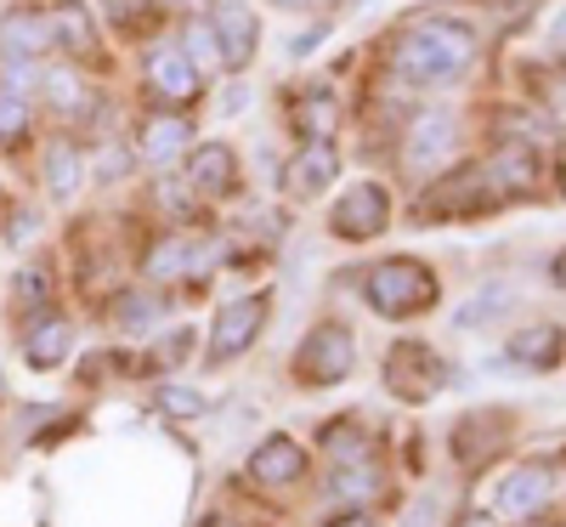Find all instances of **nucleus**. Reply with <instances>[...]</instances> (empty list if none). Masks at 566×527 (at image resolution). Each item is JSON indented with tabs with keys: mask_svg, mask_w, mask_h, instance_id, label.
<instances>
[{
	"mask_svg": "<svg viewBox=\"0 0 566 527\" xmlns=\"http://www.w3.org/2000/svg\"><path fill=\"white\" fill-rule=\"evenodd\" d=\"M187 45H193V58L221 63V58H216V34H210V23H193V29H187Z\"/></svg>",
	"mask_w": 566,
	"mask_h": 527,
	"instance_id": "nucleus-32",
	"label": "nucleus"
},
{
	"mask_svg": "<svg viewBox=\"0 0 566 527\" xmlns=\"http://www.w3.org/2000/svg\"><path fill=\"white\" fill-rule=\"evenodd\" d=\"M453 527H499V516H482V510H464Z\"/></svg>",
	"mask_w": 566,
	"mask_h": 527,
	"instance_id": "nucleus-33",
	"label": "nucleus"
},
{
	"mask_svg": "<svg viewBox=\"0 0 566 527\" xmlns=\"http://www.w3.org/2000/svg\"><path fill=\"white\" fill-rule=\"evenodd\" d=\"M560 329L555 323H527V329H515V341H510V363H522V369H555L560 363Z\"/></svg>",
	"mask_w": 566,
	"mask_h": 527,
	"instance_id": "nucleus-16",
	"label": "nucleus"
},
{
	"mask_svg": "<svg viewBox=\"0 0 566 527\" xmlns=\"http://www.w3.org/2000/svg\"><path fill=\"white\" fill-rule=\"evenodd\" d=\"M277 7H290V12H317V7H335V0H277Z\"/></svg>",
	"mask_w": 566,
	"mask_h": 527,
	"instance_id": "nucleus-34",
	"label": "nucleus"
},
{
	"mask_svg": "<svg viewBox=\"0 0 566 527\" xmlns=\"http://www.w3.org/2000/svg\"><path fill=\"white\" fill-rule=\"evenodd\" d=\"M470 58H476V29L459 23V18H424L397 40L391 69L408 85H442V80L464 74Z\"/></svg>",
	"mask_w": 566,
	"mask_h": 527,
	"instance_id": "nucleus-1",
	"label": "nucleus"
},
{
	"mask_svg": "<svg viewBox=\"0 0 566 527\" xmlns=\"http://www.w3.org/2000/svg\"><path fill=\"white\" fill-rule=\"evenodd\" d=\"M328 182H340V148L328 136H317V142H306V148L295 154V165H290V187L301 199H312V194H323Z\"/></svg>",
	"mask_w": 566,
	"mask_h": 527,
	"instance_id": "nucleus-12",
	"label": "nucleus"
},
{
	"mask_svg": "<svg viewBox=\"0 0 566 527\" xmlns=\"http://www.w3.org/2000/svg\"><path fill=\"white\" fill-rule=\"evenodd\" d=\"M159 409L170 420H193V414H205V397L187 392V386H159Z\"/></svg>",
	"mask_w": 566,
	"mask_h": 527,
	"instance_id": "nucleus-28",
	"label": "nucleus"
},
{
	"mask_svg": "<svg viewBox=\"0 0 566 527\" xmlns=\"http://www.w3.org/2000/svg\"><path fill=\"white\" fill-rule=\"evenodd\" d=\"M488 176L504 187V194H527L533 176H538V159H533V148H522V142H504L499 159L488 165Z\"/></svg>",
	"mask_w": 566,
	"mask_h": 527,
	"instance_id": "nucleus-19",
	"label": "nucleus"
},
{
	"mask_svg": "<svg viewBox=\"0 0 566 527\" xmlns=\"http://www.w3.org/2000/svg\"><path fill=\"white\" fill-rule=\"evenodd\" d=\"M549 40H555V45H566V7L555 12V23H549Z\"/></svg>",
	"mask_w": 566,
	"mask_h": 527,
	"instance_id": "nucleus-35",
	"label": "nucleus"
},
{
	"mask_svg": "<svg viewBox=\"0 0 566 527\" xmlns=\"http://www.w3.org/2000/svg\"><path fill=\"white\" fill-rule=\"evenodd\" d=\"M210 34H216V58L227 69H244L255 58V40H261L250 0H210Z\"/></svg>",
	"mask_w": 566,
	"mask_h": 527,
	"instance_id": "nucleus-8",
	"label": "nucleus"
},
{
	"mask_svg": "<svg viewBox=\"0 0 566 527\" xmlns=\"http://www.w3.org/2000/svg\"><path fill=\"white\" fill-rule=\"evenodd\" d=\"M114 318H119V329L142 334V329H154V323H159V307H154L148 296H136V290H130V296L114 301Z\"/></svg>",
	"mask_w": 566,
	"mask_h": 527,
	"instance_id": "nucleus-24",
	"label": "nucleus"
},
{
	"mask_svg": "<svg viewBox=\"0 0 566 527\" xmlns=\"http://www.w3.org/2000/svg\"><path fill=\"white\" fill-rule=\"evenodd\" d=\"M0 40H7V52L23 58V52H45V45H57L52 34V18L45 12H12L7 23H0Z\"/></svg>",
	"mask_w": 566,
	"mask_h": 527,
	"instance_id": "nucleus-18",
	"label": "nucleus"
},
{
	"mask_svg": "<svg viewBox=\"0 0 566 527\" xmlns=\"http://www.w3.org/2000/svg\"><path fill=\"white\" fill-rule=\"evenodd\" d=\"M301 471H306V448L295 437H266L250 454V476H255L261 488H283V483H295Z\"/></svg>",
	"mask_w": 566,
	"mask_h": 527,
	"instance_id": "nucleus-13",
	"label": "nucleus"
},
{
	"mask_svg": "<svg viewBox=\"0 0 566 527\" xmlns=\"http://www.w3.org/2000/svg\"><path fill=\"white\" fill-rule=\"evenodd\" d=\"M560 494V471L544 465V459H527V465H515L504 483H499V516L510 521H538Z\"/></svg>",
	"mask_w": 566,
	"mask_h": 527,
	"instance_id": "nucleus-6",
	"label": "nucleus"
},
{
	"mask_svg": "<svg viewBox=\"0 0 566 527\" xmlns=\"http://www.w3.org/2000/svg\"><path fill=\"white\" fill-rule=\"evenodd\" d=\"M232 182H239V159H232V148L227 142H205V148L193 154V194L221 199V194H232Z\"/></svg>",
	"mask_w": 566,
	"mask_h": 527,
	"instance_id": "nucleus-15",
	"label": "nucleus"
},
{
	"mask_svg": "<svg viewBox=\"0 0 566 527\" xmlns=\"http://www.w3.org/2000/svg\"><path fill=\"white\" fill-rule=\"evenodd\" d=\"M187 136H193V131H187V120L165 114V120H154V125H148V136H142V154H148L154 165H170V159L187 148Z\"/></svg>",
	"mask_w": 566,
	"mask_h": 527,
	"instance_id": "nucleus-21",
	"label": "nucleus"
},
{
	"mask_svg": "<svg viewBox=\"0 0 566 527\" xmlns=\"http://www.w3.org/2000/svg\"><path fill=\"white\" fill-rule=\"evenodd\" d=\"M45 91H52V103L63 108V114H85L91 108V97H85V85L69 74V69H57L52 80H45Z\"/></svg>",
	"mask_w": 566,
	"mask_h": 527,
	"instance_id": "nucleus-26",
	"label": "nucleus"
},
{
	"mask_svg": "<svg viewBox=\"0 0 566 527\" xmlns=\"http://www.w3.org/2000/svg\"><path fill=\"white\" fill-rule=\"evenodd\" d=\"M448 386V363L424 341H397L386 358V392L402 403H431Z\"/></svg>",
	"mask_w": 566,
	"mask_h": 527,
	"instance_id": "nucleus-5",
	"label": "nucleus"
},
{
	"mask_svg": "<svg viewBox=\"0 0 566 527\" xmlns=\"http://www.w3.org/2000/svg\"><path fill=\"white\" fill-rule=\"evenodd\" d=\"M52 34H57V45H74L80 58H91L97 52V29H91V12H85V0H57L52 12Z\"/></svg>",
	"mask_w": 566,
	"mask_h": 527,
	"instance_id": "nucleus-17",
	"label": "nucleus"
},
{
	"mask_svg": "<svg viewBox=\"0 0 566 527\" xmlns=\"http://www.w3.org/2000/svg\"><path fill=\"white\" fill-rule=\"evenodd\" d=\"M363 296H368L374 312H386V318H413V312H424V307L437 301V278H431V267L397 256V261L368 267Z\"/></svg>",
	"mask_w": 566,
	"mask_h": 527,
	"instance_id": "nucleus-2",
	"label": "nucleus"
},
{
	"mask_svg": "<svg viewBox=\"0 0 566 527\" xmlns=\"http://www.w3.org/2000/svg\"><path fill=\"white\" fill-rule=\"evenodd\" d=\"M386 221H391V194L380 182H352L346 194L335 199V210H328V227H335L340 238H352V245L386 232Z\"/></svg>",
	"mask_w": 566,
	"mask_h": 527,
	"instance_id": "nucleus-7",
	"label": "nucleus"
},
{
	"mask_svg": "<svg viewBox=\"0 0 566 527\" xmlns=\"http://www.w3.org/2000/svg\"><path fill=\"white\" fill-rule=\"evenodd\" d=\"M453 142H459V125L453 114H424L408 136V170H431L453 154Z\"/></svg>",
	"mask_w": 566,
	"mask_h": 527,
	"instance_id": "nucleus-14",
	"label": "nucleus"
},
{
	"mask_svg": "<svg viewBox=\"0 0 566 527\" xmlns=\"http://www.w3.org/2000/svg\"><path fill=\"white\" fill-rule=\"evenodd\" d=\"M560 194H566V148H560Z\"/></svg>",
	"mask_w": 566,
	"mask_h": 527,
	"instance_id": "nucleus-37",
	"label": "nucleus"
},
{
	"mask_svg": "<svg viewBox=\"0 0 566 527\" xmlns=\"http://www.w3.org/2000/svg\"><path fill=\"white\" fill-rule=\"evenodd\" d=\"M510 296L504 290H493V296H482V301H470L464 312H459V329H488L493 323V307H504Z\"/></svg>",
	"mask_w": 566,
	"mask_h": 527,
	"instance_id": "nucleus-30",
	"label": "nucleus"
},
{
	"mask_svg": "<svg viewBox=\"0 0 566 527\" xmlns=\"http://www.w3.org/2000/svg\"><path fill=\"white\" fill-rule=\"evenodd\" d=\"M205 256H210V250H199L193 238H165V245L148 256V272H154V278H181L187 267H199Z\"/></svg>",
	"mask_w": 566,
	"mask_h": 527,
	"instance_id": "nucleus-22",
	"label": "nucleus"
},
{
	"mask_svg": "<svg viewBox=\"0 0 566 527\" xmlns=\"http://www.w3.org/2000/svg\"><path fill=\"white\" fill-rule=\"evenodd\" d=\"M80 176H85L80 154L69 148V142H52V148H45V187H52L57 199H74L80 194Z\"/></svg>",
	"mask_w": 566,
	"mask_h": 527,
	"instance_id": "nucleus-20",
	"label": "nucleus"
},
{
	"mask_svg": "<svg viewBox=\"0 0 566 527\" xmlns=\"http://www.w3.org/2000/svg\"><path fill=\"white\" fill-rule=\"evenodd\" d=\"M352 363H357V341H352L346 323H317L295 352L301 386H340V380L352 374Z\"/></svg>",
	"mask_w": 566,
	"mask_h": 527,
	"instance_id": "nucleus-4",
	"label": "nucleus"
},
{
	"mask_svg": "<svg viewBox=\"0 0 566 527\" xmlns=\"http://www.w3.org/2000/svg\"><path fill=\"white\" fill-rule=\"evenodd\" d=\"M23 125H29V108H23V97H18V91H0V142L23 136Z\"/></svg>",
	"mask_w": 566,
	"mask_h": 527,
	"instance_id": "nucleus-29",
	"label": "nucleus"
},
{
	"mask_svg": "<svg viewBox=\"0 0 566 527\" xmlns=\"http://www.w3.org/2000/svg\"><path fill=\"white\" fill-rule=\"evenodd\" d=\"M499 199H504V187L488 176V165H482V170L470 165V170L437 182L431 194L419 199V216H424V221H464V216H488Z\"/></svg>",
	"mask_w": 566,
	"mask_h": 527,
	"instance_id": "nucleus-3",
	"label": "nucleus"
},
{
	"mask_svg": "<svg viewBox=\"0 0 566 527\" xmlns=\"http://www.w3.org/2000/svg\"><path fill=\"white\" fill-rule=\"evenodd\" d=\"M335 120H340V108L335 103H328V97H306L301 108H295V125L317 142V136H328V131H335Z\"/></svg>",
	"mask_w": 566,
	"mask_h": 527,
	"instance_id": "nucleus-25",
	"label": "nucleus"
},
{
	"mask_svg": "<svg viewBox=\"0 0 566 527\" xmlns=\"http://www.w3.org/2000/svg\"><path fill=\"white\" fill-rule=\"evenodd\" d=\"M12 296H18V307H40V301H45V283H40V272H18Z\"/></svg>",
	"mask_w": 566,
	"mask_h": 527,
	"instance_id": "nucleus-31",
	"label": "nucleus"
},
{
	"mask_svg": "<svg viewBox=\"0 0 566 527\" xmlns=\"http://www.w3.org/2000/svg\"><path fill=\"white\" fill-rule=\"evenodd\" d=\"M328 494L346 499V505H368L374 494H380V476H374V465H340L335 483H328Z\"/></svg>",
	"mask_w": 566,
	"mask_h": 527,
	"instance_id": "nucleus-23",
	"label": "nucleus"
},
{
	"mask_svg": "<svg viewBox=\"0 0 566 527\" xmlns=\"http://www.w3.org/2000/svg\"><path fill=\"white\" fill-rule=\"evenodd\" d=\"M148 85L165 103H193L199 97V69H193L187 52H176V45H159V52L148 58Z\"/></svg>",
	"mask_w": 566,
	"mask_h": 527,
	"instance_id": "nucleus-11",
	"label": "nucleus"
},
{
	"mask_svg": "<svg viewBox=\"0 0 566 527\" xmlns=\"http://www.w3.org/2000/svg\"><path fill=\"white\" fill-rule=\"evenodd\" d=\"M261 323H266V296L227 301V307H221V318H216V329H210V358H216V363H227V358L250 352V347H255V334H261Z\"/></svg>",
	"mask_w": 566,
	"mask_h": 527,
	"instance_id": "nucleus-9",
	"label": "nucleus"
},
{
	"mask_svg": "<svg viewBox=\"0 0 566 527\" xmlns=\"http://www.w3.org/2000/svg\"><path fill=\"white\" fill-rule=\"evenodd\" d=\"M328 448H335L340 465H368V443H363L357 425H335V431H328Z\"/></svg>",
	"mask_w": 566,
	"mask_h": 527,
	"instance_id": "nucleus-27",
	"label": "nucleus"
},
{
	"mask_svg": "<svg viewBox=\"0 0 566 527\" xmlns=\"http://www.w3.org/2000/svg\"><path fill=\"white\" fill-rule=\"evenodd\" d=\"M69 347H74V323L40 307V312H34V323L23 329V352H29V363H34L40 374H52V369H63V363H69Z\"/></svg>",
	"mask_w": 566,
	"mask_h": 527,
	"instance_id": "nucleus-10",
	"label": "nucleus"
},
{
	"mask_svg": "<svg viewBox=\"0 0 566 527\" xmlns=\"http://www.w3.org/2000/svg\"><path fill=\"white\" fill-rule=\"evenodd\" d=\"M335 527H374L368 516H346V521H335Z\"/></svg>",
	"mask_w": 566,
	"mask_h": 527,
	"instance_id": "nucleus-36",
	"label": "nucleus"
}]
</instances>
